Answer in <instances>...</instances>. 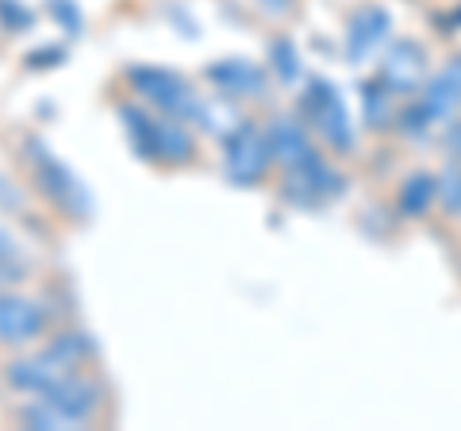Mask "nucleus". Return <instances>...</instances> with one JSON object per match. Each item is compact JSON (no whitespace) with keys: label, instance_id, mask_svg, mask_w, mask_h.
Returning a JSON list of instances; mask_svg holds the SVG:
<instances>
[{"label":"nucleus","instance_id":"f257e3e1","mask_svg":"<svg viewBox=\"0 0 461 431\" xmlns=\"http://www.w3.org/2000/svg\"><path fill=\"white\" fill-rule=\"evenodd\" d=\"M461 105V59H454L442 74L427 85V93L420 100V112H408V132H423L430 120H446L454 116Z\"/></svg>","mask_w":461,"mask_h":431},{"label":"nucleus","instance_id":"f03ea898","mask_svg":"<svg viewBox=\"0 0 461 431\" xmlns=\"http://www.w3.org/2000/svg\"><path fill=\"white\" fill-rule=\"evenodd\" d=\"M304 108L315 116V127L323 132V139H330L335 147H350V124H346V108H342L339 93L330 89L327 81H315L312 85Z\"/></svg>","mask_w":461,"mask_h":431},{"label":"nucleus","instance_id":"7ed1b4c3","mask_svg":"<svg viewBox=\"0 0 461 431\" xmlns=\"http://www.w3.org/2000/svg\"><path fill=\"white\" fill-rule=\"evenodd\" d=\"M293 185H288V197H296V200H323L327 193H335L339 189V178L330 174V170L315 158L312 151L304 158H296V170H293V178H288Z\"/></svg>","mask_w":461,"mask_h":431},{"label":"nucleus","instance_id":"20e7f679","mask_svg":"<svg viewBox=\"0 0 461 431\" xmlns=\"http://www.w3.org/2000/svg\"><path fill=\"white\" fill-rule=\"evenodd\" d=\"M423 74V50L415 42H396L384 59V85L396 93L415 89V81Z\"/></svg>","mask_w":461,"mask_h":431},{"label":"nucleus","instance_id":"39448f33","mask_svg":"<svg viewBox=\"0 0 461 431\" xmlns=\"http://www.w3.org/2000/svg\"><path fill=\"white\" fill-rule=\"evenodd\" d=\"M384 35H388V12L362 8L350 23V59H366Z\"/></svg>","mask_w":461,"mask_h":431},{"label":"nucleus","instance_id":"423d86ee","mask_svg":"<svg viewBox=\"0 0 461 431\" xmlns=\"http://www.w3.org/2000/svg\"><path fill=\"white\" fill-rule=\"evenodd\" d=\"M230 170H235V178H242V181H250V178H258L266 170V142H262V135H258V132H250V127L235 139Z\"/></svg>","mask_w":461,"mask_h":431},{"label":"nucleus","instance_id":"0eeeda50","mask_svg":"<svg viewBox=\"0 0 461 431\" xmlns=\"http://www.w3.org/2000/svg\"><path fill=\"white\" fill-rule=\"evenodd\" d=\"M430 197H435V181H430L427 174H415V178H408V185H403L400 205H403L408 216H420V212H427Z\"/></svg>","mask_w":461,"mask_h":431},{"label":"nucleus","instance_id":"6e6552de","mask_svg":"<svg viewBox=\"0 0 461 431\" xmlns=\"http://www.w3.org/2000/svg\"><path fill=\"white\" fill-rule=\"evenodd\" d=\"M438 193H442L446 212H461V166H457V170H450V174H442Z\"/></svg>","mask_w":461,"mask_h":431},{"label":"nucleus","instance_id":"1a4fd4ad","mask_svg":"<svg viewBox=\"0 0 461 431\" xmlns=\"http://www.w3.org/2000/svg\"><path fill=\"white\" fill-rule=\"evenodd\" d=\"M366 112H369V124H384V116H388V100L381 105L377 100V85H366Z\"/></svg>","mask_w":461,"mask_h":431},{"label":"nucleus","instance_id":"9d476101","mask_svg":"<svg viewBox=\"0 0 461 431\" xmlns=\"http://www.w3.org/2000/svg\"><path fill=\"white\" fill-rule=\"evenodd\" d=\"M277 66H281V78L288 81V78H293L296 74V54L293 50H288L285 47V42H277Z\"/></svg>","mask_w":461,"mask_h":431},{"label":"nucleus","instance_id":"9b49d317","mask_svg":"<svg viewBox=\"0 0 461 431\" xmlns=\"http://www.w3.org/2000/svg\"><path fill=\"white\" fill-rule=\"evenodd\" d=\"M450 151H454L457 166H461V124H454V127H450Z\"/></svg>","mask_w":461,"mask_h":431}]
</instances>
